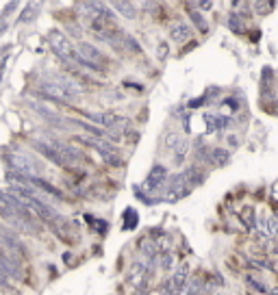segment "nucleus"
Instances as JSON below:
<instances>
[{
    "instance_id": "f257e3e1",
    "label": "nucleus",
    "mask_w": 278,
    "mask_h": 295,
    "mask_svg": "<svg viewBox=\"0 0 278 295\" xmlns=\"http://www.w3.org/2000/svg\"><path fill=\"white\" fill-rule=\"evenodd\" d=\"M79 2V9L80 13L87 15L89 20H96V22H105V24L113 26V20H116V15H113V11L107 7L102 0H76Z\"/></svg>"
},
{
    "instance_id": "f03ea898",
    "label": "nucleus",
    "mask_w": 278,
    "mask_h": 295,
    "mask_svg": "<svg viewBox=\"0 0 278 295\" xmlns=\"http://www.w3.org/2000/svg\"><path fill=\"white\" fill-rule=\"evenodd\" d=\"M48 43H50L52 52L57 54V57L61 59V61L70 63V61H74V59H76L74 46L70 43V39L63 35L61 31H50V33H48Z\"/></svg>"
},
{
    "instance_id": "7ed1b4c3",
    "label": "nucleus",
    "mask_w": 278,
    "mask_h": 295,
    "mask_svg": "<svg viewBox=\"0 0 278 295\" xmlns=\"http://www.w3.org/2000/svg\"><path fill=\"white\" fill-rule=\"evenodd\" d=\"M4 161H7V165L11 169H15V172H20V174H26V176H33V174L40 172V167H37L31 158H26L22 154H7Z\"/></svg>"
},
{
    "instance_id": "20e7f679",
    "label": "nucleus",
    "mask_w": 278,
    "mask_h": 295,
    "mask_svg": "<svg viewBox=\"0 0 278 295\" xmlns=\"http://www.w3.org/2000/svg\"><path fill=\"white\" fill-rule=\"evenodd\" d=\"M76 52H79L87 63L100 65V68L105 65V54L98 50L96 46H91V43H87V41H79V46H76Z\"/></svg>"
},
{
    "instance_id": "39448f33",
    "label": "nucleus",
    "mask_w": 278,
    "mask_h": 295,
    "mask_svg": "<svg viewBox=\"0 0 278 295\" xmlns=\"http://www.w3.org/2000/svg\"><path fill=\"white\" fill-rule=\"evenodd\" d=\"M165 180H167V169L163 167V165H155V167L150 169L148 178H146V189L157 191L163 183H165Z\"/></svg>"
},
{
    "instance_id": "423d86ee",
    "label": "nucleus",
    "mask_w": 278,
    "mask_h": 295,
    "mask_svg": "<svg viewBox=\"0 0 278 295\" xmlns=\"http://www.w3.org/2000/svg\"><path fill=\"white\" fill-rule=\"evenodd\" d=\"M128 124H130V119H126V117L113 115V113H102V126H105V128L124 130V128H128Z\"/></svg>"
},
{
    "instance_id": "0eeeda50",
    "label": "nucleus",
    "mask_w": 278,
    "mask_h": 295,
    "mask_svg": "<svg viewBox=\"0 0 278 295\" xmlns=\"http://www.w3.org/2000/svg\"><path fill=\"white\" fill-rule=\"evenodd\" d=\"M187 276H189V267L187 265H181L176 269V274H174V278H172V285H174V289H176V293H183L185 291V287H187Z\"/></svg>"
},
{
    "instance_id": "6e6552de",
    "label": "nucleus",
    "mask_w": 278,
    "mask_h": 295,
    "mask_svg": "<svg viewBox=\"0 0 278 295\" xmlns=\"http://www.w3.org/2000/svg\"><path fill=\"white\" fill-rule=\"evenodd\" d=\"M170 37H172L174 41L183 43V41H187L189 37H192V29H189L187 24H183V22H178V24H174V26H172Z\"/></svg>"
},
{
    "instance_id": "1a4fd4ad",
    "label": "nucleus",
    "mask_w": 278,
    "mask_h": 295,
    "mask_svg": "<svg viewBox=\"0 0 278 295\" xmlns=\"http://www.w3.org/2000/svg\"><path fill=\"white\" fill-rule=\"evenodd\" d=\"M40 7H41V0H31V2L26 4V9L22 11L20 22H33L37 18V13H40Z\"/></svg>"
},
{
    "instance_id": "9d476101",
    "label": "nucleus",
    "mask_w": 278,
    "mask_h": 295,
    "mask_svg": "<svg viewBox=\"0 0 278 295\" xmlns=\"http://www.w3.org/2000/svg\"><path fill=\"white\" fill-rule=\"evenodd\" d=\"M137 223H139L137 211H133V209L124 211V230H135V228H137Z\"/></svg>"
},
{
    "instance_id": "9b49d317",
    "label": "nucleus",
    "mask_w": 278,
    "mask_h": 295,
    "mask_svg": "<svg viewBox=\"0 0 278 295\" xmlns=\"http://www.w3.org/2000/svg\"><path fill=\"white\" fill-rule=\"evenodd\" d=\"M204 282L206 280H202V278H192V285L185 287V293H202V291H206Z\"/></svg>"
},
{
    "instance_id": "f8f14e48",
    "label": "nucleus",
    "mask_w": 278,
    "mask_h": 295,
    "mask_svg": "<svg viewBox=\"0 0 278 295\" xmlns=\"http://www.w3.org/2000/svg\"><path fill=\"white\" fill-rule=\"evenodd\" d=\"M111 2L116 4V7L126 15V18H135V7H133V4H128L126 0H111Z\"/></svg>"
},
{
    "instance_id": "ddd939ff",
    "label": "nucleus",
    "mask_w": 278,
    "mask_h": 295,
    "mask_svg": "<svg viewBox=\"0 0 278 295\" xmlns=\"http://www.w3.org/2000/svg\"><path fill=\"white\" fill-rule=\"evenodd\" d=\"M211 158H213L215 165H226V163H228V152L215 148V150H211Z\"/></svg>"
},
{
    "instance_id": "4468645a",
    "label": "nucleus",
    "mask_w": 278,
    "mask_h": 295,
    "mask_svg": "<svg viewBox=\"0 0 278 295\" xmlns=\"http://www.w3.org/2000/svg\"><path fill=\"white\" fill-rule=\"evenodd\" d=\"M254 9H257L259 15H268L272 9H274V0H259L257 4H254Z\"/></svg>"
},
{
    "instance_id": "2eb2a0df",
    "label": "nucleus",
    "mask_w": 278,
    "mask_h": 295,
    "mask_svg": "<svg viewBox=\"0 0 278 295\" xmlns=\"http://www.w3.org/2000/svg\"><path fill=\"white\" fill-rule=\"evenodd\" d=\"M141 252H144V254H148L150 258H155V254H157L155 243H152V241H148V239H144V241H141Z\"/></svg>"
},
{
    "instance_id": "dca6fc26",
    "label": "nucleus",
    "mask_w": 278,
    "mask_h": 295,
    "mask_svg": "<svg viewBox=\"0 0 278 295\" xmlns=\"http://www.w3.org/2000/svg\"><path fill=\"white\" fill-rule=\"evenodd\" d=\"M241 220L246 221V226H248V228H254V209H243Z\"/></svg>"
},
{
    "instance_id": "f3484780",
    "label": "nucleus",
    "mask_w": 278,
    "mask_h": 295,
    "mask_svg": "<svg viewBox=\"0 0 278 295\" xmlns=\"http://www.w3.org/2000/svg\"><path fill=\"white\" fill-rule=\"evenodd\" d=\"M189 15H192V20H194V24L198 26V29H202V33L206 31V22H204V18L200 13H196V11H189Z\"/></svg>"
},
{
    "instance_id": "a211bd4d",
    "label": "nucleus",
    "mask_w": 278,
    "mask_h": 295,
    "mask_svg": "<svg viewBox=\"0 0 278 295\" xmlns=\"http://www.w3.org/2000/svg\"><path fill=\"white\" fill-rule=\"evenodd\" d=\"M172 260H174V258H172V254H170V252L163 254V256H161V263H159V265H161V269H170V267H172Z\"/></svg>"
},
{
    "instance_id": "6ab92c4d",
    "label": "nucleus",
    "mask_w": 278,
    "mask_h": 295,
    "mask_svg": "<svg viewBox=\"0 0 278 295\" xmlns=\"http://www.w3.org/2000/svg\"><path fill=\"white\" fill-rule=\"evenodd\" d=\"M241 18H237V15H231V29L233 31H237V33H243V26H241V22H239Z\"/></svg>"
},
{
    "instance_id": "aec40b11",
    "label": "nucleus",
    "mask_w": 278,
    "mask_h": 295,
    "mask_svg": "<svg viewBox=\"0 0 278 295\" xmlns=\"http://www.w3.org/2000/svg\"><path fill=\"white\" fill-rule=\"evenodd\" d=\"M204 119L209 122V133H215L217 128H215V115H213V113H206Z\"/></svg>"
},
{
    "instance_id": "412c9836",
    "label": "nucleus",
    "mask_w": 278,
    "mask_h": 295,
    "mask_svg": "<svg viewBox=\"0 0 278 295\" xmlns=\"http://www.w3.org/2000/svg\"><path fill=\"white\" fill-rule=\"evenodd\" d=\"M18 2H20V0H11V4H7V7H4V11H2V13H4V15H7V13H11V11H13L15 7H18Z\"/></svg>"
},
{
    "instance_id": "4be33fe9",
    "label": "nucleus",
    "mask_w": 278,
    "mask_h": 295,
    "mask_svg": "<svg viewBox=\"0 0 278 295\" xmlns=\"http://www.w3.org/2000/svg\"><path fill=\"white\" fill-rule=\"evenodd\" d=\"M198 4L202 9H211V7H213V4H211V0H198Z\"/></svg>"
},
{
    "instance_id": "5701e85b",
    "label": "nucleus",
    "mask_w": 278,
    "mask_h": 295,
    "mask_svg": "<svg viewBox=\"0 0 278 295\" xmlns=\"http://www.w3.org/2000/svg\"><path fill=\"white\" fill-rule=\"evenodd\" d=\"M159 57H167V46L165 43H161L159 46Z\"/></svg>"
},
{
    "instance_id": "b1692460",
    "label": "nucleus",
    "mask_w": 278,
    "mask_h": 295,
    "mask_svg": "<svg viewBox=\"0 0 278 295\" xmlns=\"http://www.w3.org/2000/svg\"><path fill=\"white\" fill-rule=\"evenodd\" d=\"M228 144H231V146H235V148H237V146H239V141H237V137H231V139H228Z\"/></svg>"
},
{
    "instance_id": "393cba45",
    "label": "nucleus",
    "mask_w": 278,
    "mask_h": 295,
    "mask_svg": "<svg viewBox=\"0 0 278 295\" xmlns=\"http://www.w3.org/2000/svg\"><path fill=\"white\" fill-rule=\"evenodd\" d=\"M241 2H246V0H233V4H241Z\"/></svg>"
}]
</instances>
